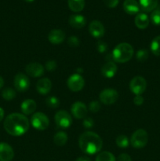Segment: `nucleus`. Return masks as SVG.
<instances>
[{"mask_svg":"<svg viewBox=\"0 0 160 161\" xmlns=\"http://www.w3.org/2000/svg\"><path fill=\"white\" fill-rule=\"evenodd\" d=\"M4 129L12 136H21L29 129L30 123L28 118L20 113H11L5 119Z\"/></svg>","mask_w":160,"mask_h":161,"instance_id":"nucleus-1","label":"nucleus"},{"mask_svg":"<svg viewBox=\"0 0 160 161\" xmlns=\"http://www.w3.org/2000/svg\"><path fill=\"white\" fill-rule=\"evenodd\" d=\"M78 146L83 153L93 155L101 150L103 141L97 134L93 131H86L80 135Z\"/></svg>","mask_w":160,"mask_h":161,"instance_id":"nucleus-2","label":"nucleus"},{"mask_svg":"<svg viewBox=\"0 0 160 161\" xmlns=\"http://www.w3.org/2000/svg\"><path fill=\"white\" fill-rule=\"evenodd\" d=\"M134 50L130 44L127 42H122L115 47L111 56L113 61L118 63H125L131 59Z\"/></svg>","mask_w":160,"mask_h":161,"instance_id":"nucleus-3","label":"nucleus"},{"mask_svg":"<svg viewBox=\"0 0 160 161\" xmlns=\"http://www.w3.org/2000/svg\"><path fill=\"white\" fill-rule=\"evenodd\" d=\"M148 142V135L144 129H138L132 135L130 144L135 149L144 148Z\"/></svg>","mask_w":160,"mask_h":161,"instance_id":"nucleus-4","label":"nucleus"},{"mask_svg":"<svg viewBox=\"0 0 160 161\" xmlns=\"http://www.w3.org/2000/svg\"><path fill=\"white\" fill-rule=\"evenodd\" d=\"M31 124L36 130H44L48 128L50 120L44 113L39 112L32 115L31 118Z\"/></svg>","mask_w":160,"mask_h":161,"instance_id":"nucleus-5","label":"nucleus"},{"mask_svg":"<svg viewBox=\"0 0 160 161\" xmlns=\"http://www.w3.org/2000/svg\"><path fill=\"white\" fill-rule=\"evenodd\" d=\"M147 87L145 79L141 76H136L130 81V89L135 95H141Z\"/></svg>","mask_w":160,"mask_h":161,"instance_id":"nucleus-6","label":"nucleus"},{"mask_svg":"<svg viewBox=\"0 0 160 161\" xmlns=\"http://www.w3.org/2000/svg\"><path fill=\"white\" fill-rule=\"evenodd\" d=\"M67 84L71 91H74V92H78L84 87L85 80L81 74L75 73L69 77L67 81Z\"/></svg>","mask_w":160,"mask_h":161,"instance_id":"nucleus-7","label":"nucleus"},{"mask_svg":"<svg viewBox=\"0 0 160 161\" xmlns=\"http://www.w3.org/2000/svg\"><path fill=\"white\" fill-rule=\"evenodd\" d=\"M55 122L59 127L68 128L72 124V118L71 115L65 110H60L55 115Z\"/></svg>","mask_w":160,"mask_h":161,"instance_id":"nucleus-8","label":"nucleus"},{"mask_svg":"<svg viewBox=\"0 0 160 161\" xmlns=\"http://www.w3.org/2000/svg\"><path fill=\"white\" fill-rule=\"evenodd\" d=\"M100 102L103 104L107 105H110L114 104L119 98V94L117 91L114 89H104L100 92Z\"/></svg>","mask_w":160,"mask_h":161,"instance_id":"nucleus-9","label":"nucleus"},{"mask_svg":"<svg viewBox=\"0 0 160 161\" xmlns=\"http://www.w3.org/2000/svg\"><path fill=\"white\" fill-rule=\"evenodd\" d=\"M14 86L20 92L28 91L30 86V80L28 77L24 73L19 72L14 77Z\"/></svg>","mask_w":160,"mask_h":161,"instance_id":"nucleus-10","label":"nucleus"},{"mask_svg":"<svg viewBox=\"0 0 160 161\" xmlns=\"http://www.w3.org/2000/svg\"><path fill=\"white\" fill-rule=\"evenodd\" d=\"M89 31L91 36L99 39L104 36L105 33V28L101 22L99 20H93L89 24Z\"/></svg>","mask_w":160,"mask_h":161,"instance_id":"nucleus-11","label":"nucleus"},{"mask_svg":"<svg viewBox=\"0 0 160 161\" xmlns=\"http://www.w3.org/2000/svg\"><path fill=\"white\" fill-rule=\"evenodd\" d=\"M27 74L34 78L40 77L44 73V67L42 64L38 62H32L28 64L25 68Z\"/></svg>","mask_w":160,"mask_h":161,"instance_id":"nucleus-12","label":"nucleus"},{"mask_svg":"<svg viewBox=\"0 0 160 161\" xmlns=\"http://www.w3.org/2000/svg\"><path fill=\"white\" fill-rule=\"evenodd\" d=\"M72 115L76 119H83L87 114V108L84 103L81 102H76L72 105L71 108Z\"/></svg>","mask_w":160,"mask_h":161,"instance_id":"nucleus-13","label":"nucleus"},{"mask_svg":"<svg viewBox=\"0 0 160 161\" xmlns=\"http://www.w3.org/2000/svg\"><path fill=\"white\" fill-rule=\"evenodd\" d=\"M14 157L13 148L6 142H0V161H11Z\"/></svg>","mask_w":160,"mask_h":161,"instance_id":"nucleus-14","label":"nucleus"},{"mask_svg":"<svg viewBox=\"0 0 160 161\" xmlns=\"http://www.w3.org/2000/svg\"><path fill=\"white\" fill-rule=\"evenodd\" d=\"M65 39V33L61 29H53L48 35V39L52 44L58 45L64 42Z\"/></svg>","mask_w":160,"mask_h":161,"instance_id":"nucleus-15","label":"nucleus"},{"mask_svg":"<svg viewBox=\"0 0 160 161\" xmlns=\"http://www.w3.org/2000/svg\"><path fill=\"white\" fill-rule=\"evenodd\" d=\"M52 88V83L50 79L42 78L39 80L36 83V90L42 95L48 94Z\"/></svg>","mask_w":160,"mask_h":161,"instance_id":"nucleus-16","label":"nucleus"},{"mask_svg":"<svg viewBox=\"0 0 160 161\" xmlns=\"http://www.w3.org/2000/svg\"><path fill=\"white\" fill-rule=\"evenodd\" d=\"M118 71L117 65L114 61H108L101 69V73L103 76L106 78H112L115 76Z\"/></svg>","mask_w":160,"mask_h":161,"instance_id":"nucleus-17","label":"nucleus"},{"mask_svg":"<svg viewBox=\"0 0 160 161\" xmlns=\"http://www.w3.org/2000/svg\"><path fill=\"white\" fill-rule=\"evenodd\" d=\"M123 9L126 14L133 15L140 10V5L136 0H125L123 3Z\"/></svg>","mask_w":160,"mask_h":161,"instance_id":"nucleus-18","label":"nucleus"},{"mask_svg":"<svg viewBox=\"0 0 160 161\" xmlns=\"http://www.w3.org/2000/svg\"><path fill=\"white\" fill-rule=\"evenodd\" d=\"M69 24L72 28H82L86 25V20L84 16L80 14H73L69 17Z\"/></svg>","mask_w":160,"mask_h":161,"instance_id":"nucleus-19","label":"nucleus"},{"mask_svg":"<svg viewBox=\"0 0 160 161\" xmlns=\"http://www.w3.org/2000/svg\"><path fill=\"white\" fill-rule=\"evenodd\" d=\"M36 107V102L33 99H26L22 102L20 108L24 115H31L35 111Z\"/></svg>","mask_w":160,"mask_h":161,"instance_id":"nucleus-20","label":"nucleus"},{"mask_svg":"<svg viewBox=\"0 0 160 161\" xmlns=\"http://www.w3.org/2000/svg\"><path fill=\"white\" fill-rule=\"evenodd\" d=\"M135 25L140 29H145L149 25V18L147 15L144 13H140L135 17Z\"/></svg>","mask_w":160,"mask_h":161,"instance_id":"nucleus-21","label":"nucleus"},{"mask_svg":"<svg viewBox=\"0 0 160 161\" xmlns=\"http://www.w3.org/2000/svg\"><path fill=\"white\" fill-rule=\"evenodd\" d=\"M140 7L144 12H151L155 10L158 6V0H139Z\"/></svg>","mask_w":160,"mask_h":161,"instance_id":"nucleus-22","label":"nucleus"},{"mask_svg":"<svg viewBox=\"0 0 160 161\" xmlns=\"http://www.w3.org/2000/svg\"><path fill=\"white\" fill-rule=\"evenodd\" d=\"M69 8L74 12H80L85 7V0H67Z\"/></svg>","mask_w":160,"mask_h":161,"instance_id":"nucleus-23","label":"nucleus"},{"mask_svg":"<svg viewBox=\"0 0 160 161\" xmlns=\"http://www.w3.org/2000/svg\"><path fill=\"white\" fill-rule=\"evenodd\" d=\"M53 142L58 146H64L67 142V135L64 131H58L54 135Z\"/></svg>","mask_w":160,"mask_h":161,"instance_id":"nucleus-24","label":"nucleus"},{"mask_svg":"<svg viewBox=\"0 0 160 161\" xmlns=\"http://www.w3.org/2000/svg\"><path fill=\"white\" fill-rule=\"evenodd\" d=\"M96 161H116V159L111 153L104 151L97 156Z\"/></svg>","mask_w":160,"mask_h":161,"instance_id":"nucleus-25","label":"nucleus"},{"mask_svg":"<svg viewBox=\"0 0 160 161\" xmlns=\"http://www.w3.org/2000/svg\"><path fill=\"white\" fill-rule=\"evenodd\" d=\"M151 50L155 56H160V36H156L151 43Z\"/></svg>","mask_w":160,"mask_h":161,"instance_id":"nucleus-26","label":"nucleus"},{"mask_svg":"<svg viewBox=\"0 0 160 161\" xmlns=\"http://www.w3.org/2000/svg\"><path fill=\"white\" fill-rule=\"evenodd\" d=\"M116 145H117L119 147L122 148V149H124V148H126L129 146V144H130V141H129V138H127V136L123 135H121L119 136H118L116 138L115 140Z\"/></svg>","mask_w":160,"mask_h":161,"instance_id":"nucleus-27","label":"nucleus"},{"mask_svg":"<svg viewBox=\"0 0 160 161\" xmlns=\"http://www.w3.org/2000/svg\"><path fill=\"white\" fill-rule=\"evenodd\" d=\"M2 96L6 101H11L16 97V91L12 88H6L3 91Z\"/></svg>","mask_w":160,"mask_h":161,"instance_id":"nucleus-28","label":"nucleus"},{"mask_svg":"<svg viewBox=\"0 0 160 161\" xmlns=\"http://www.w3.org/2000/svg\"><path fill=\"white\" fill-rule=\"evenodd\" d=\"M148 57V51H147L146 49H141V50H139L136 55V60H137L138 61H140V62H144L145 61H147Z\"/></svg>","mask_w":160,"mask_h":161,"instance_id":"nucleus-29","label":"nucleus"},{"mask_svg":"<svg viewBox=\"0 0 160 161\" xmlns=\"http://www.w3.org/2000/svg\"><path fill=\"white\" fill-rule=\"evenodd\" d=\"M46 102L47 106L50 107L51 108H56L59 107L60 105V101L59 99L56 97H54V96H51V97H49L45 101Z\"/></svg>","mask_w":160,"mask_h":161,"instance_id":"nucleus-30","label":"nucleus"},{"mask_svg":"<svg viewBox=\"0 0 160 161\" xmlns=\"http://www.w3.org/2000/svg\"><path fill=\"white\" fill-rule=\"evenodd\" d=\"M151 20L155 25H160V10L155 9L151 14Z\"/></svg>","mask_w":160,"mask_h":161,"instance_id":"nucleus-31","label":"nucleus"},{"mask_svg":"<svg viewBox=\"0 0 160 161\" xmlns=\"http://www.w3.org/2000/svg\"><path fill=\"white\" fill-rule=\"evenodd\" d=\"M67 43L70 47H76L79 45L80 42H79V39L77 36H72L68 38L67 39Z\"/></svg>","mask_w":160,"mask_h":161,"instance_id":"nucleus-32","label":"nucleus"},{"mask_svg":"<svg viewBox=\"0 0 160 161\" xmlns=\"http://www.w3.org/2000/svg\"><path fill=\"white\" fill-rule=\"evenodd\" d=\"M97 50L100 53H104L108 50V45H107L106 42H103V41H99L97 43Z\"/></svg>","mask_w":160,"mask_h":161,"instance_id":"nucleus-33","label":"nucleus"},{"mask_svg":"<svg viewBox=\"0 0 160 161\" xmlns=\"http://www.w3.org/2000/svg\"><path fill=\"white\" fill-rule=\"evenodd\" d=\"M89 110H90L92 113H97L99 110L100 109V104L97 101H93V102H91L90 104L89 105Z\"/></svg>","mask_w":160,"mask_h":161,"instance_id":"nucleus-34","label":"nucleus"},{"mask_svg":"<svg viewBox=\"0 0 160 161\" xmlns=\"http://www.w3.org/2000/svg\"><path fill=\"white\" fill-rule=\"evenodd\" d=\"M56 62L55 61H48L45 63V69L49 72H53L56 70Z\"/></svg>","mask_w":160,"mask_h":161,"instance_id":"nucleus-35","label":"nucleus"},{"mask_svg":"<svg viewBox=\"0 0 160 161\" xmlns=\"http://www.w3.org/2000/svg\"><path fill=\"white\" fill-rule=\"evenodd\" d=\"M83 127L85 128H91V127H93L94 125V121L93 120L92 118L90 117H87V118H85L84 120H83Z\"/></svg>","mask_w":160,"mask_h":161,"instance_id":"nucleus-36","label":"nucleus"},{"mask_svg":"<svg viewBox=\"0 0 160 161\" xmlns=\"http://www.w3.org/2000/svg\"><path fill=\"white\" fill-rule=\"evenodd\" d=\"M104 4L109 8H115L119 4V0H103Z\"/></svg>","mask_w":160,"mask_h":161,"instance_id":"nucleus-37","label":"nucleus"},{"mask_svg":"<svg viewBox=\"0 0 160 161\" xmlns=\"http://www.w3.org/2000/svg\"><path fill=\"white\" fill-rule=\"evenodd\" d=\"M133 103L136 105L140 106V105H141L144 103V97L141 95H136L134 98H133Z\"/></svg>","mask_w":160,"mask_h":161,"instance_id":"nucleus-38","label":"nucleus"},{"mask_svg":"<svg viewBox=\"0 0 160 161\" xmlns=\"http://www.w3.org/2000/svg\"><path fill=\"white\" fill-rule=\"evenodd\" d=\"M118 161H132V159L128 154L122 153L118 157Z\"/></svg>","mask_w":160,"mask_h":161,"instance_id":"nucleus-39","label":"nucleus"},{"mask_svg":"<svg viewBox=\"0 0 160 161\" xmlns=\"http://www.w3.org/2000/svg\"><path fill=\"white\" fill-rule=\"evenodd\" d=\"M75 161H90V159L87 157H80Z\"/></svg>","mask_w":160,"mask_h":161,"instance_id":"nucleus-40","label":"nucleus"},{"mask_svg":"<svg viewBox=\"0 0 160 161\" xmlns=\"http://www.w3.org/2000/svg\"><path fill=\"white\" fill-rule=\"evenodd\" d=\"M4 118V110H3V108L0 107V122Z\"/></svg>","mask_w":160,"mask_h":161,"instance_id":"nucleus-41","label":"nucleus"},{"mask_svg":"<svg viewBox=\"0 0 160 161\" xmlns=\"http://www.w3.org/2000/svg\"><path fill=\"white\" fill-rule=\"evenodd\" d=\"M3 85H4V80H3V77L0 76V89L3 87Z\"/></svg>","mask_w":160,"mask_h":161,"instance_id":"nucleus-42","label":"nucleus"},{"mask_svg":"<svg viewBox=\"0 0 160 161\" xmlns=\"http://www.w3.org/2000/svg\"><path fill=\"white\" fill-rule=\"evenodd\" d=\"M25 2H27V3H31V2H33L34 0H24Z\"/></svg>","mask_w":160,"mask_h":161,"instance_id":"nucleus-43","label":"nucleus"}]
</instances>
